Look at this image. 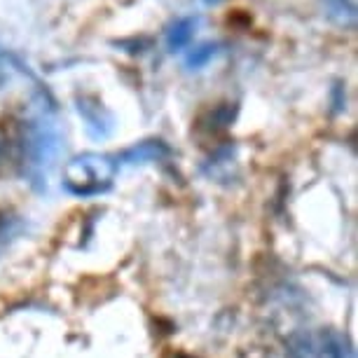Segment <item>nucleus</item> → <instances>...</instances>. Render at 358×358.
Returning <instances> with one entry per match:
<instances>
[{
	"label": "nucleus",
	"instance_id": "nucleus-1",
	"mask_svg": "<svg viewBox=\"0 0 358 358\" xmlns=\"http://www.w3.org/2000/svg\"><path fill=\"white\" fill-rule=\"evenodd\" d=\"M117 164L108 155L87 152L71 159L64 171V187L76 197H94L113 185Z\"/></svg>",
	"mask_w": 358,
	"mask_h": 358
},
{
	"label": "nucleus",
	"instance_id": "nucleus-2",
	"mask_svg": "<svg viewBox=\"0 0 358 358\" xmlns=\"http://www.w3.org/2000/svg\"><path fill=\"white\" fill-rule=\"evenodd\" d=\"M59 131L54 122L47 117H38L36 122H31L29 134H26V162H29V173L36 178V183L47 185V171L54 164L59 155Z\"/></svg>",
	"mask_w": 358,
	"mask_h": 358
},
{
	"label": "nucleus",
	"instance_id": "nucleus-3",
	"mask_svg": "<svg viewBox=\"0 0 358 358\" xmlns=\"http://www.w3.org/2000/svg\"><path fill=\"white\" fill-rule=\"evenodd\" d=\"M290 354L295 358H351L347 340L333 330L293 335L290 337Z\"/></svg>",
	"mask_w": 358,
	"mask_h": 358
},
{
	"label": "nucleus",
	"instance_id": "nucleus-4",
	"mask_svg": "<svg viewBox=\"0 0 358 358\" xmlns=\"http://www.w3.org/2000/svg\"><path fill=\"white\" fill-rule=\"evenodd\" d=\"M78 110L85 117L87 122V131L92 134L94 138H106L108 134L113 131V117L110 113H106L101 103L90 99H80L78 101Z\"/></svg>",
	"mask_w": 358,
	"mask_h": 358
},
{
	"label": "nucleus",
	"instance_id": "nucleus-5",
	"mask_svg": "<svg viewBox=\"0 0 358 358\" xmlns=\"http://www.w3.org/2000/svg\"><path fill=\"white\" fill-rule=\"evenodd\" d=\"M171 155L169 145L164 141H157V138H150V141H141L129 150H124L122 155L117 157L120 164H143V162H159Z\"/></svg>",
	"mask_w": 358,
	"mask_h": 358
},
{
	"label": "nucleus",
	"instance_id": "nucleus-6",
	"mask_svg": "<svg viewBox=\"0 0 358 358\" xmlns=\"http://www.w3.org/2000/svg\"><path fill=\"white\" fill-rule=\"evenodd\" d=\"M197 24H199L197 17H187V19L176 22L166 33L169 52H178V50H183V47L190 45V40L194 38V31H197Z\"/></svg>",
	"mask_w": 358,
	"mask_h": 358
},
{
	"label": "nucleus",
	"instance_id": "nucleus-7",
	"mask_svg": "<svg viewBox=\"0 0 358 358\" xmlns=\"http://www.w3.org/2000/svg\"><path fill=\"white\" fill-rule=\"evenodd\" d=\"M328 17L340 26H354L356 22V8L351 0H323Z\"/></svg>",
	"mask_w": 358,
	"mask_h": 358
},
{
	"label": "nucleus",
	"instance_id": "nucleus-8",
	"mask_svg": "<svg viewBox=\"0 0 358 358\" xmlns=\"http://www.w3.org/2000/svg\"><path fill=\"white\" fill-rule=\"evenodd\" d=\"M215 52H218V45H213V43H204V45L194 47V50L187 54V59H185L187 69H192V71L204 69V66L215 57Z\"/></svg>",
	"mask_w": 358,
	"mask_h": 358
},
{
	"label": "nucleus",
	"instance_id": "nucleus-9",
	"mask_svg": "<svg viewBox=\"0 0 358 358\" xmlns=\"http://www.w3.org/2000/svg\"><path fill=\"white\" fill-rule=\"evenodd\" d=\"M17 229V220L12 215H0V244Z\"/></svg>",
	"mask_w": 358,
	"mask_h": 358
},
{
	"label": "nucleus",
	"instance_id": "nucleus-10",
	"mask_svg": "<svg viewBox=\"0 0 358 358\" xmlns=\"http://www.w3.org/2000/svg\"><path fill=\"white\" fill-rule=\"evenodd\" d=\"M206 5H218V3H222V0H204Z\"/></svg>",
	"mask_w": 358,
	"mask_h": 358
}]
</instances>
